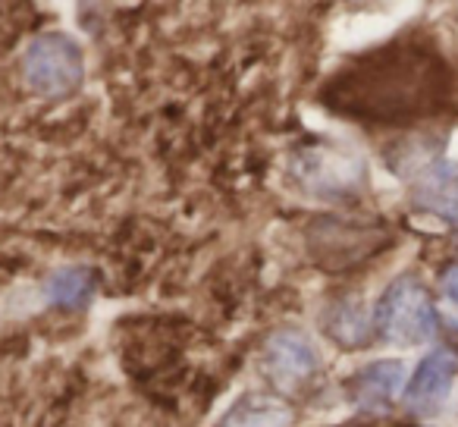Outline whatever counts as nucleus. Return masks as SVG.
<instances>
[{
    "mask_svg": "<svg viewBox=\"0 0 458 427\" xmlns=\"http://www.w3.org/2000/svg\"><path fill=\"white\" fill-rule=\"evenodd\" d=\"M458 374V358L452 355L449 349H437L418 364V371L411 374L408 380V402L414 408H427V406H437V402L445 399V393L452 389Z\"/></svg>",
    "mask_w": 458,
    "mask_h": 427,
    "instance_id": "4",
    "label": "nucleus"
},
{
    "mask_svg": "<svg viewBox=\"0 0 458 427\" xmlns=\"http://www.w3.org/2000/svg\"><path fill=\"white\" fill-rule=\"evenodd\" d=\"M293 414L283 402L261 399V396H242L236 406L223 414L220 427H289Z\"/></svg>",
    "mask_w": 458,
    "mask_h": 427,
    "instance_id": "5",
    "label": "nucleus"
},
{
    "mask_svg": "<svg viewBox=\"0 0 458 427\" xmlns=\"http://www.w3.org/2000/svg\"><path fill=\"white\" fill-rule=\"evenodd\" d=\"M327 330H330L333 339L339 343H361L368 337V318H364V308L358 302H343L336 305L330 314H327Z\"/></svg>",
    "mask_w": 458,
    "mask_h": 427,
    "instance_id": "8",
    "label": "nucleus"
},
{
    "mask_svg": "<svg viewBox=\"0 0 458 427\" xmlns=\"http://www.w3.org/2000/svg\"><path fill=\"white\" fill-rule=\"evenodd\" d=\"M443 289H445V295H449L452 302H458V268H452L449 274H445Z\"/></svg>",
    "mask_w": 458,
    "mask_h": 427,
    "instance_id": "9",
    "label": "nucleus"
},
{
    "mask_svg": "<svg viewBox=\"0 0 458 427\" xmlns=\"http://www.w3.org/2000/svg\"><path fill=\"white\" fill-rule=\"evenodd\" d=\"M261 364L280 389H299L320 371V355L299 330H280L264 346Z\"/></svg>",
    "mask_w": 458,
    "mask_h": 427,
    "instance_id": "3",
    "label": "nucleus"
},
{
    "mask_svg": "<svg viewBox=\"0 0 458 427\" xmlns=\"http://www.w3.org/2000/svg\"><path fill=\"white\" fill-rule=\"evenodd\" d=\"M45 295L57 308H85L95 295V274L89 268H64L47 277Z\"/></svg>",
    "mask_w": 458,
    "mask_h": 427,
    "instance_id": "7",
    "label": "nucleus"
},
{
    "mask_svg": "<svg viewBox=\"0 0 458 427\" xmlns=\"http://www.w3.org/2000/svg\"><path fill=\"white\" fill-rule=\"evenodd\" d=\"M402 362H377L370 368H364L361 374L352 380V396L361 406H383L395 396L402 383Z\"/></svg>",
    "mask_w": 458,
    "mask_h": 427,
    "instance_id": "6",
    "label": "nucleus"
},
{
    "mask_svg": "<svg viewBox=\"0 0 458 427\" xmlns=\"http://www.w3.org/2000/svg\"><path fill=\"white\" fill-rule=\"evenodd\" d=\"M374 320L380 337L395 346H420L437 333V308L414 277H402L383 293Z\"/></svg>",
    "mask_w": 458,
    "mask_h": 427,
    "instance_id": "2",
    "label": "nucleus"
},
{
    "mask_svg": "<svg viewBox=\"0 0 458 427\" xmlns=\"http://www.w3.org/2000/svg\"><path fill=\"white\" fill-rule=\"evenodd\" d=\"M22 79L41 98L72 95L85 79V57L79 41L64 32L35 35L22 51Z\"/></svg>",
    "mask_w": 458,
    "mask_h": 427,
    "instance_id": "1",
    "label": "nucleus"
}]
</instances>
